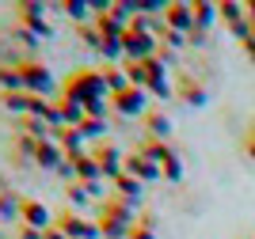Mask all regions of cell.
Instances as JSON below:
<instances>
[{"label": "cell", "mask_w": 255, "mask_h": 239, "mask_svg": "<svg viewBox=\"0 0 255 239\" xmlns=\"http://www.w3.org/2000/svg\"><path fill=\"white\" fill-rule=\"evenodd\" d=\"M122 50H126L133 61H152L156 42H152L149 31H126V34H122Z\"/></svg>", "instance_id": "1"}, {"label": "cell", "mask_w": 255, "mask_h": 239, "mask_svg": "<svg viewBox=\"0 0 255 239\" xmlns=\"http://www.w3.org/2000/svg\"><path fill=\"white\" fill-rule=\"evenodd\" d=\"M115 103L122 114H145V103H149V91H141V87H126L122 95H115Z\"/></svg>", "instance_id": "2"}, {"label": "cell", "mask_w": 255, "mask_h": 239, "mask_svg": "<svg viewBox=\"0 0 255 239\" xmlns=\"http://www.w3.org/2000/svg\"><path fill=\"white\" fill-rule=\"evenodd\" d=\"M23 87L27 91H50L53 87V76L46 65H23Z\"/></svg>", "instance_id": "3"}, {"label": "cell", "mask_w": 255, "mask_h": 239, "mask_svg": "<svg viewBox=\"0 0 255 239\" xmlns=\"http://www.w3.org/2000/svg\"><path fill=\"white\" fill-rule=\"evenodd\" d=\"M57 228L65 232V236L69 239H96V228H88V220H80V217H73V213H69V217H61L57 220Z\"/></svg>", "instance_id": "4"}, {"label": "cell", "mask_w": 255, "mask_h": 239, "mask_svg": "<svg viewBox=\"0 0 255 239\" xmlns=\"http://www.w3.org/2000/svg\"><path fill=\"white\" fill-rule=\"evenodd\" d=\"M126 171L129 175H141V178H156L160 175V167L152 163L149 156H126Z\"/></svg>", "instance_id": "5"}, {"label": "cell", "mask_w": 255, "mask_h": 239, "mask_svg": "<svg viewBox=\"0 0 255 239\" xmlns=\"http://www.w3.org/2000/svg\"><path fill=\"white\" fill-rule=\"evenodd\" d=\"M23 220H27L31 228H38V232H50V224H46V220H50V213H46L42 205H34V201H27V205H23Z\"/></svg>", "instance_id": "6"}, {"label": "cell", "mask_w": 255, "mask_h": 239, "mask_svg": "<svg viewBox=\"0 0 255 239\" xmlns=\"http://www.w3.org/2000/svg\"><path fill=\"white\" fill-rule=\"evenodd\" d=\"M38 163H42V167H57V163H65V159H61V148L53 145V141H38Z\"/></svg>", "instance_id": "7"}, {"label": "cell", "mask_w": 255, "mask_h": 239, "mask_svg": "<svg viewBox=\"0 0 255 239\" xmlns=\"http://www.w3.org/2000/svg\"><path fill=\"white\" fill-rule=\"evenodd\" d=\"M115 186L122 190V198H129V201H137V198H141V182H137V178L118 175V178H115Z\"/></svg>", "instance_id": "8"}, {"label": "cell", "mask_w": 255, "mask_h": 239, "mask_svg": "<svg viewBox=\"0 0 255 239\" xmlns=\"http://www.w3.org/2000/svg\"><path fill=\"white\" fill-rule=\"evenodd\" d=\"M19 213H23V205L15 194H0V217H19Z\"/></svg>", "instance_id": "9"}, {"label": "cell", "mask_w": 255, "mask_h": 239, "mask_svg": "<svg viewBox=\"0 0 255 239\" xmlns=\"http://www.w3.org/2000/svg\"><path fill=\"white\" fill-rule=\"evenodd\" d=\"M0 83H4V87H15V91H19L23 87V69H0Z\"/></svg>", "instance_id": "10"}, {"label": "cell", "mask_w": 255, "mask_h": 239, "mask_svg": "<svg viewBox=\"0 0 255 239\" xmlns=\"http://www.w3.org/2000/svg\"><path fill=\"white\" fill-rule=\"evenodd\" d=\"M118 159H122V156H118L115 148H107L103 156H99V171H107V175H115V178H118Z\"/></svg>", "instance_id": "11"}, {"label": "cell", "mask_w": 255, "mask_h": 239, "mask_svg": "<svg viewBox=\"0 0 255 239\" xmlns=\"http://www.w3.org/2000/svg\"><path fill=\"white\" fill-rule=\"evenodd\" d=\"M99 232H103L107 239H122V236H126V220H103V228H99Z\"/></svg>", "instance_id": "12"}, {"label": "cell", "mask_w": 255, "mask_h": 239, "mask_svg": "<svg viewBox=\"0 0 255 239\" xmlns=\"http://www.w3.org/2000/svg\"><path fill=\"white\" fill-rule=\"evenodd\" d=\"M76 163H80V167H76V175H80V178H92V182H96V178L103 175V171H99V167L92 163V159H84V156L76 159Z\"/></svg>", "instance_id": "13"}, {"label": "cell", "mask_w": 255, "mask_h": 239, "mask_svg": "<svg viewBox=\"0 0 255 239\" xmlns=\"http://www.w3.org/2000/svg\"><path fill=\"white\" fill-rule=\"evenodd\" d=\"M107 133V125L99 122V118H88L84 125H80V137H103Z\"/></svg>", "instance_id": "14"}, {"label": "cell", "mask_w": 255, "mask_h": 239, "mask_svg": "<svg viewBox=\"0 0 255 239\" xmlns=\"http://www.w3.org/2000/svg\"><path fill=\"white\" fill-rule=\"evenodd\" d=\"M187 8H164V19L175 23V27H187V15H183Z\"/></svg>", "instance_id": "15"}, {"label": "cell", "mask_w": 255, "mask_h": 239, "mask_svg": "<svg viewBox=\"0 0 255 239\" xmlns=\"http://www.w3.org/2000/svg\"><path fill=\"white\" fill-rule=\"evenodd\" d=\"M149 125H152V137H168V118L152 114V118H149Z\"/></svg>", "instance_id": "16"}, {"label": "cell", "mask_w": 255, "mask_h": 239, "mask_svg": "<svg viewBox=\"0 0 255 239\" xmlns=\"http://www.w3.org/2000/svg\"><path fill=\"white\" fill-rule=\"evenodd\" d=\"M69 15L73 19H88V4H69Z\"/></svg>", "instance_id": "17"}, {"label": "cell", "mask_w": 255, "mask_h": 239, "mask_svg": "<svg viewBox=\"0 0 255 239\" xmlns=\"http://www.w3.org/2000/svg\"><path fill=\"white\" fill-rule=\"evenodd\" d=\"M129 239H152V232L145 228V232H129Z\"/></svg>", "instance_id": "18"}]
</instances>
